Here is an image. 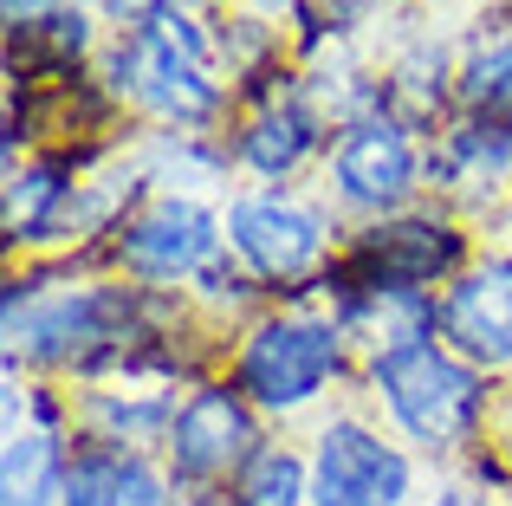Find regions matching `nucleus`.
<instances>
[{
    "instance_id": "39448f33",
    "label": "nucleus",
    "mask_w": 512,
    "mask_h": 506,
    "mask_svg": "<svg viewBox=\"0 0 512 506\" xmlns=\"http://www.w3.org/2000/svg\"><path fill=\"white\" fill-rule=\"evenodd\" d=\"M130 305L104 286H65V292H13L7 299V338L26 357H72L85 344H111L124 331Z\"/></svg>"
},
{
    "instance_id": "2eb2a0df",
    "label": "nucleus",
    "mask_w": 512,
    "mask_h": 506,
    "mask_svg": "<svg viewBox=\"0 0 512 506\" xmlns=\"http://www.w3.org/2000/svg\"><path fill=\"white\" fill-rule=\"evenodd\" d=\"M234 506H312V474L286 448H260L234 481Z\"/></svg>"
},
{
    "instance_id": "6ab92c4d",
    "label": "nucleus",
    "mask_w": 512,
    "mask_h": 506,
    "mask_svg": "<svg viewBox=\"0 0 512 506\" xmlns=\"http://www.w3.org/2000/svg\"><path fill=\"white\" fill-rule=\"evenodd\" d=\"M104 7L117 13V20H163V13H182V7H195V0H104Z\"/></svg>"
},
{
    "instance_id": "a211bd4d",
    "label": "nucleus",
    "mask_w": 512,
    "mask_h": 506,
    "mask_svg": "<svg viewBox=\"0 0 512 506\" xmlns=\"http://www.w3.org/2000/svg\"><path fill=\"white\" fill-rule=\"evenodd\" d=\"M91 416H98L111 435H124V442H130V435H150V429H163V422H175L163 396H156V403H124V396H98V403H91Z\"/></svg>"
},
{
    "instance_id": "f8f14e48",
    "label": "nucleus",
    "mask_w": 512,
    "mask_h": 506,
    "mask_svg": "<svg viewBox=\"0 0 512 506\" xmlns=\"http://www.w3.org/2000/svg\"><path fill=\"white\" fill-rule=\"evenodd\" d=\"M461 241H454L448 228H435V221H409V228H389L370 241V260H376V279L370 292H415L422 279L448 273Z\"/></svg>"
},
{
    "instance_id": "423d86ee",
    "label": "nucleus",
    "mask_w": 512,
    "mask_h": 506,
    "mask_svg": "<svg viewBox=\"0 0 512 506\" xmlns=\"http://www.w3.org/2000/svg\"><path fill=\"white\" fill-rule=\"evenodd\" d=\"M214 247H221V221H214L201 202H188V195L150 202L137 221H124V234H117V260H124L137 279H188V273H201V266L214 260Z\"/></svg>"
},
{
    "instance_id": "ddd939ff",
    "label": "nucleus",
    "mask_w": 512,
    "mask_h": 506,
    "mask_svg": "<svg viewBox=\"0 0 512 506\" xmlns=\"http://www.w3.org/2000/svg\"><path fill=\"white\" fill-rule=\"evenodd\" d=\"M65 448L52 435V422L39 416L33 429L13 422L7 429V506H59L65 500Z\"/></svg>"
},
{
    "instance_id": "6e6552de",
    "label": "nucleus",
    "mask_w": 512,
    "mask_h": 506,
    "mask_svg": "<svg viewBox=\"0 0 512 506\" xmlns=\"http://www.w3.org/2000/svg\"><path fill=\"white\" fill-rule=\"evenodd\" d=\"M227 241L240 247V260L260 279H299L325 253V221L286 195H247L227 208Z\"/></svg>"
},
{
    "instance_id": "0eeeda50",
    "label": "nucleus",
    "mask_w": 512,
    "mask_h": 506,
    "mask_svg": "<svg viewBox=\"0 0 512 506\" xmlns=\"http://www.w3.org/2000/svg\"><path fill=\"white\" fill-rule=\"evenodd\" d=\"M253 435V409L240 390H195L169 422V461L182 481H221L227 468H247L260 455Z\"/></svg>"
},
{
    "instance_id": "9d476101",
    "label": "nucleus",
    "mask_w": 512,
    "mask_h": 506,
    "mask_svg": "<svg viewBox=\"0 0 512 506\" xmlns=\"http://www.w3.org/2000/svg\"><path fill=\"white\" fill-rule=\"evenodd\" d=\"M435 318L467 364L506 370L512 364V260H487L474 273H461Z\"/></svg>"
},
{
    "instance_id": "dca6fc26",
    "label": "nucleus",
    "mask_w": 512,
    "mask_h": 506,
    "mask_svg": "<svg viewBox=\"0 0 512 506\" xmlns=\"http://www.w3.org/2000/svg\"><path fill=\"white\" fill-rule=\"evenodd\" d=\"M512 163V130L506 124H467L448 137V156H441V176H500Z\"/></svg>"
},
{
    "instance_id": "1a4fd4ad",
    "label": "nucleus",
    "mask_w": 512,
    "mask_h": 506,
    "mask_svg": "<svg viewBox=\"0 0 512 506\" xmlns=\"http://www.w3.org/2000/svg\"><path fill=\"white\" fill-rule=\"evenodd\" d=\"M331 182L350 208H396L415 189V137L396 117H363L331 156Z\"/></svg>"
},
{
    "instance_id": "f257e3e1",
    "label": "nucleus",
    "mask_w": 512,
    "mask_h": 506,
    "mask_svg": "<svg viewBox=\"0 0 512 506\" xmlns=\"http://www.w3.org/2000/svg\"><path fill=\"white\" fill-rule=\"evenodd\" d=\"M111 78L124 98H137L163 124H208L221 111V85L208 72V39L195 33L188 13H163L124 33L111 59Z\"/></svg>"
},
{
    "instance_id": "20e7f679",
    "label": "nucleus",
    "mask_w": 512,
    "mask_h": 506,
    "mask_svg": "<svg viewBox=\"0 0 512 506\" xmlns=\"http://www.w3.org/2000/svg\"><path fill=\"white\" fill-rule=\"evenodd\" d=\"M415 487L409 455L363 422H331L312 455V506H402Z\"/></svg>"
},
{
    "instance_id": "f03ea898",
    "label": "nucleus",
    "mask_w": 512,
    "mask_h": 506,
    "mask_svg": "<svg viewBox=\"0 0 512 506\" xmlns=\"http://www.w3.org/2000/svg\"><path fill=\"white\" fill-rule=\"evenodd\" d=\"M370 377H376V396L389 403V416H396L422 448H454V442L474 435V422H480V370L461 364L454 351L415 338V344H396V351H376Z\"/></svg>"
},
{
    "instance_id": "7ed1b4c3",
    "label": "nucleus",
    "mask_w": 512,
    "mask_h": 506,
    "mask_svg": "<svg viewBox=\"0 0 512 506\" xmlns=\"http://www.w3.org/2000/svg\"><path fill=\"white\" fill-rule=\"evenodd\" d=\"M344 364V338L325 318H273L240 344V390L260 409H305Z\"/></svg>"
},
{
    "instance_id": "9b49d317",
    "label": "nucleus",
    "mask_w": 512,
    "mask_h": 506,
    "mask_svg": "<svg viewBox=\"0 0 512 506\" xmlns=\"http://www.w3.org/2000/svg\"><path fill=\"white\" fill-rule=\"evenodd\" d=\"M59 506H169V481L130 448H91L65 468Z\"/></svg>"
},
{
    "instance_id": "412c9836",
    "label": "nucleus",
    "mask_w": 512,
    "mask_h": 506,
    "mask_svg": "<svg viewBox=\"0 0 512 506\" xmlns=\"http://www.w3.org/2000/svg\"><path fill=\"white\" fill-rule=\"evenodd\" d=\"M59 0H7V20H39V13H52Z\"/></svg>"
},
{
    "instance_id": "5701e85b",
    "label": "nucleus",
    "mask_w": 512,
    "mask_h": 506,
    "mask_svg": "<svg viewBox=\"0 0 512 506\" xmlns=\"http://www.w3.org/2000/svg\"><path fill=\"white\" fill-rule=\"evenodd\" d=\"M201 506H234V500H201Z\"/></svg>"
},
{
    "instance_id": "4468645a",
    "label": "nucleus",
    "mask_w": 512,
    "mask_h": 506,
    "mask_svg": "<svg viewBox=\"0 0 512 506\" xmlns=\"http://www.w3.org/2000/svg\"><path fill=\"white\" fill-rule=\"evenodd\" d=\"M312 117L299 111V104H273V111H260L247 130H240V156H247L260 176H286L292 163H299L305 150H312Z\"/></svg>"
},
{
    "instance_id": "aec40b11",
    "label": "nucleus",
    "mask_w": 512,
    "mask_h": 506,
    "mask_svg": "<svg viewBox=\"0 0 512 506\" xmlns=\"http://www.w3.org/2000/svg\"><path fill=\"white\" fill-rule=\"evenodd\" d=\"M435 506H493V500H487V494H474V487H441Z\"/></svg>"
},
{
    "instance_id": "4be33fe9",
    "label": "nucleus",
    "mask_w": 512,
    "mask_h": 506,
    "mask_svg": "<svg viewBox=\"0 0 512 506\" xmlns=\"http://www.w3.org/2000/svg\"><path fill=\"white\" fill-rule=\"evenodd\" d=\"M253 7H286V0H253Z\"/></svg>"
},
{
    "instance_id": "f3484780",
    "label": "nucleus",
    "mask_w": 512,
    "mask_h": 506,
    "mask_svg": "<svg viewBox=\"0 0 512 506\" xmlns=\"http://www.w3.org/2000/svg\"><path fill=\"white\" fill-rule=\"evenodd\" d=\"M461 78H467V98L474 104H512V33H500L493 46H480Z\"/></svg>"
}]
</instances>
